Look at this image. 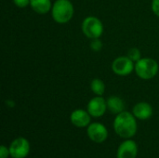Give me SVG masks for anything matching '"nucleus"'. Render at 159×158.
I'll list each match as a JSON object with an SVG mask.
<instances>
[{
	"label": "nucleus",
	"mask_w": 159,
	"mask_h": 158,
	"mask_svg": "<svg viewBox=\"0 0 159 158\" xmlns=\"http://www.w3.org/2000/svg\"><path fill=\"white\" fill-rule=\"evenodd\" d=\"M136 117L132 113L124 111L116 115L114 120L115 132L123 139H130L135 136L138 129Z\"/></svg>",
	"instance_id": "nucleus-1"
},
{
	"label": "nucleus",
	"mask_w": 159,
	"mask_h": 158,
	"mask_svg": "<svg viewBox=\"0 0 159 158\" xmlns=\"http://www.w3.org/2000/svg\"><path fill=\"white\" fill-rule=\"evenodd\" d=\"M75 13V7L70 0H56L51 8V17L59 24L69 22Z\"/></svg>",
	"instance_id": "nucleus-2"
},
{
	"label": "nucleus",
	"mask_w": 159,
	"mask_h": 158,
	"mask_svg": "<svg viewBox=\"0 0 159 158\" xmlns=\"http://www.w3.org/2000/svg\"><path fill=\"white\" fill-rule=\"evenodd\" d=\"M158 70L157 61L152 58H142L140 61L135 62L134 71L136 74L143 80L154 78L157 74Z\"/></svg>",
	"instance_id": "nucleus-3"
},
{
	"label": "nucleus",
	"mask_w": 159,
	"mask_h": 158,
	"mask_svg": "<svg viewBox=\"0 0 159 158\" xmlns=\"http://www.w3.org/2000/svg\"><path fill=\"white\" fill-rule=\"evenodd\" d=\"M81 29L85 36L90 40L100 38L103 34V24L102 20L95 16H89L85 18L82 22Z\"/></svg>",
	"instance_id": "nucleus-4"
},
{
	"label": "nucleus",
	"mask_w": 159,
	"mask_h": 158,
	"mask_svg": "<svg viewBox=\"0 0 159 158\" xmlns=\"http://www.w3.org/2000/svg\"><path fill=\"white\" fill-rule=\"evenodd\" d=\"M135 68V62L128 56H120L116 58L112 62L113 72L119 76H127L130 74Z\"/></svg>",
	"instance_id": "nucleus-5"
},
{
	"label": "nucleus",
	"mask_w": 159,
	"mask_h": 158,
	"mask_svg": "<svg viewBox=\"0 0 159 158\" xmlns=\"http://www.w3.org/2000/svg\"><path fill=\"white\" fill-rule=\"evenodd\" d=\"M8 149L12 158H25L30 152V142L27 139L19 137L12 141Z\"/></svg>",
	"instance_id": "nucleus-6"
},
{
	"label": "nucleus",
	"mask_w": 159,
	"mask_h": 158,
	"mask_svg": "<svg viewBox=\"0 0 159 158\" xmlns=\"http://www.w3.org/2000/svg\"><path fill=\"white\" fill-rule=\"evenodd\" d=\"M87 135L90 141L96 143H102L108 138V130L104 125L99 122L90 123L87 128Z\"/></svg>",
	"instance_id": "nucleus-7"
},
{
	"label": "nucleus",
	"mask_w": 159,
	"mask_h": 158,
	"mask_svg": "<svg viewBox=\"0 0 159 158\" xmlns=\"http://www.w3.org/2000/svg\"><path fill=\"white\" fill-rule=\"evenodd\" d=\"M107 110V102L102 96H96L92 98L87 106V111L92 117H102Z\"/></svg>",
	"instance_id": "nucleus-8"
},
{
	"label": "nucleus",
	"mask_w": 159,
	"mask_h": 158,
	"mask_svg": "<svg viewBox=\"0 0 159 158\" xmlns=\"http://www.w3.org/2000/svg\"><path fill=\"white\" fill-rule=\"evenodd\" d=\"M138 155L137 143L129 139H126L117 148L116 158H136Z\"/></svg>",
	"instance_id": "nucleus-9"
},
{
	"label": "nucleus",
	"mask_w": 159,
	"mask_h": 158,
	"mask_svg": "<svg viewBox=\"0 0 159 158\" xmlns=\"http://www.w3.org/2000/svg\"><path fill=\"white\" fill-rule=\"evenodd\" d=\"M70 121L76 128H88L91 121V115L88 111L76 109L72 112L70 115Z\"/></svg>",
	"instance_id": "nucleus-10"
},
{
	"label": "nucleus",
	"mask_w": 159,
	"mask_h": 158,
	"mask_svg": "<svg viewBox=\"0 0 159 158\" xmlns=\"http://www.w3.org/2000/svg\"><path fill=\"white\" fill-rule=\"evenodd\" d=\"M132 114L139 120H147L153 115V107L148 102H141L134 105Z\"/></svg>",
	"instance_id": "nucleus-11"
},
{
	"label": "nucleus",
	"mask_w": 159,
	"mask_h": 158,
	"mask_svg": "<svg viewBox=\"0 0 159 158\" xmlns=\"http://www.w3.org/2000/svg\"><path fill=\"white\" fill-rule=\"evenodd\" d=\"M107 102V110L114 114L118 115L125 111V102L118 96H111L106 100Z\"/></svg>",
	"instance_id": "nucleus-12"
},
{
	"label": "nucleus",
	"mask_w": 159,
	"mask_h": 158,
	"mask_svg": "<svg viewBox=\"0 0 159 158\" xmlns=\"http://www.w3.org/2000/svg\"><path fill=\"white\" fill-rule=\"evenodd\" d=\"M51 0H31L30 7L37 14H46L51 11L52 8Z\"/></svg>",
	"instance_id": "nucleus-13"
},
{
	"label": "nucleus",
	"mask_w": 159,
	"mask_h": 158,
	"mask_svg": "<svg viewBox=\"0 0 159 158\" xmlns=\"http://www.w3.org/2000/svg\"><path fill=\"white\" fill-rule=\"evenodd\" d=\"M90 89L96 96H102L105 92V84L100 78H94L90 82Z\"/></svg>",
	"instance_id": "nucleus-14"
},
{
	"label": "nucleus",
	"mask_w": 159,
	"mask_h": 158,
	"mask_svg": "<svg viewBox=\"0 0 159 158\" xmlns=\"http://www.w3.org/2000/svg\"><path fill=\"white\" fill-rule=\"evenodd\" d=\"M127 56L134 62H137L138 61H140L142 59V53L141 50L137 47H131L129 49Z\"/></svg>",
	"instance_id": "nucleus-15"
},
{
	"label": "nucleus",
	"mask_w": 159,
	"mask_h": 158,
	"mask_svg": "<svg viewBox=\"0 0 159 158\" xmlns=\"http://www.w3.org/2000/svg\"><path fill=\"white\" fill-rule=\"evenodd\" d=\"M90 48L93 51H100L102 48V42L101 41L100 38H95V39H91L90 41Z\"/></svg>",
	"instance_id": "nucleus-16"
},
{
	"label": "nucleus",
	"mask_w": 159,
	"mask_h": 158,
	"mask_svg": "<svg viewBox=\"0 0 159 158\" xmlns=\"http://www.w3.org/2000/svg\"><path fill=\"white\" fill-rule=\"evenodd\" d=\"M14 5L17 6L18 7L20 8H24L26 7H28L30 5V1L31 0H12Z\"/></svg>",
	"instance_id": "nucleus-17"
},
{
	"label": "nucleus",
	"mask_w": 159,
	"mask_h": 158,
	"mask_svg": "<svg viewBox=\"0 0 159 158\" xmlns=\"http://www.w3.org/2000/svg\"><path fill=\"white\" fill-rule=\"evenodd\" d=\"M10 156L9 149L7 148L5 145H1L0 147V158H7Z\"/></svg>",
	"instance_id": "nucleus-18"
},
{
	"label": "nucleus",
	"mask_w": 159,
	"mask_h": 158,
	"mask_svg": "<svg viewBox=\"0 0 159 158\" xmlns=\"http://www.w3.org/2000/svg\"><path fill=\"white\" fill-rule=\"evenodd\" d=\"M152 10L156 16L159 17V0H152Z\"/></svg>",
	"instance_id": "nucleus-19"
},
{
	"label": "nucleus",
	"mask_w": 159,
	"mask_h": 158,
	"mask_svg": "<svg viewBox=\"0 0 159 158\" xmlns=\"http://www.w3.org/2000/svg\"><path fill=\"white\" fill-rule=\"evenodd\" d=\"M6 103H7V106H9V107H13L15 105V103L12 101H6Z\"/></svg>",
	"instance_id": "nucleus-20"
}]
</instances>
